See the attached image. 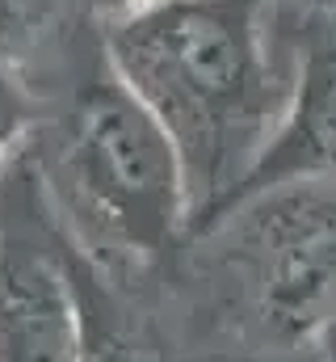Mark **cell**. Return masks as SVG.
<instances>
[{"label": "cell", "instance_id": "6da1fadb", "mask_svg": "<svg viewBox=\"0 0 336 362\" xmlns=\"http://www.w3.org/2000/svg\"><path fill=\"white\" fill-rule=\"evenodd\" d=\"M105 64L168 131L189 223L210 228L273 135L260 0H135L105 30Z\"/></svg>", "mask_w": 336, "mask_h": 362}, {"label": "cell", "instance_id": "7a4b0ae2", "mask_svg": "<svg viewBox=\"0 0 336 362\" xmlns=\"http://www.w3.org/2000/svg\"><path fill=\"white\" fill-rule=\"evenodd\" d=\"M210 232L244 320L265 346H299L336 325V177H299L227 206Z\"/></svg>", "mask_w": 336, "mask_h": 362}, {"label": "cell", "instance_id": "3957f363", "mask_svg": "<svg viewBox=\"0 0 336 362\" xmlns=\"http://www.w3.org/2000/svg\"><path fill=\"white\" fill-rule=\"evenodd\" d=\"M64 169L84 219L126 257H160L189 223L181 156L114 68L88 81L72 105Z\"/></svg>", "mask_w": 336, "mask_h": 362}, {"label": "cell", "instance_id": "277c9868", "mask_svg": "<svg viewBox=\"0 0 336 362\" xmlns=\"http://www.w3.org/2000/svg\"><path fill=\"white\" fill-rule=\"evenodd\" d=\"M299 177H336V8H324L307 25L294 97L236 202Z\"/></svg>", "mask_w": 336, "mask_h": 362}, {"label": "cell", "instance_id": "5b68a950", "mask_svg": "<svg viewBox=\"0 0 336 362\" xmlns=\"http://www.w3.org/2000/svg\"><path fill=\"white\" fill-rule=\"evenodd\" d=\"M0 362H84L76 282L30 245L0 249Z\"/></svg>", "mask_w": 336, "mask_h": 362}, {"label": "cell", "instance_id": "8992f818", "mask_svg": "<svg viewBox=\"0 0 336 362\" xmlns=\"http://www.w3.org/2000/svg\"><path fill=\"white\" fill-rule=\"evenodd\" d=\"M76 282V278H72ZM76 303H80V341H84V362H164L160 354H152L148 346L131 341L122 329H114L109 320H101L92 312V303L80 295L76 286Z\"/></svg>", "mask_w": 336, "mask_h": 362}, {"label": "cell", "instance_id": "52a82bcc", "mask_svg": "<svg viewBox=\"0 0 336 362\" xmlns=\"http://www.w3.org/2000/svg\"><path fill=\"white\" fill-rule=\"evenodd\" d=\"M25 118H30L25 89L17 85V76H13L8 64L0 59V160H4V152L13 148V139L25 131Z\"/></svg>", "mask_w": 336, "mask_h": 362}, {"label": "cell", "instance_id": "ba28073f", "mask_svg": "<svg viewBox=\"0 0 336 362\" xmlns=\"http://www.w3.org/2000/svg\"><path fill=\"white\" fill-rule=\"evenodd\" d=\"M324 346H328V350H324V354H328V362H336V325L324 333Z\"/></svg>", "mask_w": 336, "mask_h": 362}, {"label": "cell", "instance_id": "9c48e42d", "mask_svg": "<svg viewBox=\"0 0 336 362\" xmlns=\"http://www.w3.org/2000/svg\"><path fill=\"white\" fill-rule=\"evenodd\" d=\"M126 4H135V0H126Z\"/></svg>", "mask_w": 336, "mask_h": 362}]
</instances>
